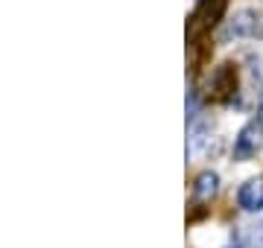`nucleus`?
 <instances>
[{"label": "nucleus", "mask_w": 263, "mask_h": 248, "mask_svg": "<svg viewBox=\"0 0 263 248\" xmlns=\"http://www.w3.org/2000/svg\"><path fill=\"white\" fill-rule=\"evenodd\" d=\"M234 38H263V12L260 9H240L222 24L219 41Z\"/></svg>", "instance_id": "nucleus-1"}, {"label": "nucleus", "mask_w": 263, "mask_h": 248, "mask_svg": "<svg viewBox=\"0 0 263 248\" xmlns=\"http://www.w3.org/2000/svg\"><path fill=\"white\" fill-rule=\"evenodd\" d=\"M260 143H263V123L260 120H254V123L243 126L240 134L234 137V158L237 161H249V158H254L257 149H260Z\"/></svg>", "instance_id": "nucleus-2"}, {"label": "nucleus", "mask_w": 263, "mask_h": 248, "mask_svg": "<svg viewBox=\"0 0 263 248\" xmlns=\"http://www.w3.org/2000/svg\"><path fill=\"white\" fill-rule=\"evenodd\" d=\"M222 9H226V0H202L199 9L193 12V18H190V38H196L214 24H219Z\"/></svg>", "instance_id": "nucleus-3"}, {"label": "nucleus", "mask_w": 263, "mask_h": 248, "mask_svg": "<svg viewBox=\"0 0 263 248\" xmlns=\"http://www.w3.org/2000/svg\"><path fill=\"white\" fill-rule=\"evenodd\" d=\"M208 88H211V96L219 99V102L231 99L234 91H237V70H234V65H219V67H216Z\"/></svg>", "instance_id": "nucleus-4"}, {"label": "nucleus", "mask_w": 263, "mask_h": 248, "mask_svg": "<svg viewBox=\"0 0 263 248\" xmlns=\"http://www.w3.org/2000/svg\"><path fill=\"white\" fill-rule=\"evenodd\" d=\"M237 204L249 213L254 210H263V178H252V181H246L237 193Z\"/></svg>", "instance_id": "nucleus-5"}, {"label": "nucleus", "mask_w": 263, "mask_h": 248, "mask_svg": "<svg viewBox=\"0 0 263 248\" xmlns=\"http://www.w3.org/2000/svg\"><path fill=\"white\" fill-rule=\"evenodd\" d=\"M216 190H219V175L216 172H202L193 184V196L199 201H211L216 196Z\"/></svg>", "instance_id": "nucleus-6"}, {"label": "nucleus", "mask_w": 263, "mask_h": 248, "mask_svg": "<svg viewBox=\"0 0 263 248\" xmlns=\"http://www.w3.org/2000/svg\"><path fill=\"white\" fill-rule=\"evenodd\" d=\"M257 120L263 123V99H260V108H257Z\"/></svg>", "instance_id": "nucleus-7"}]
</instances>
